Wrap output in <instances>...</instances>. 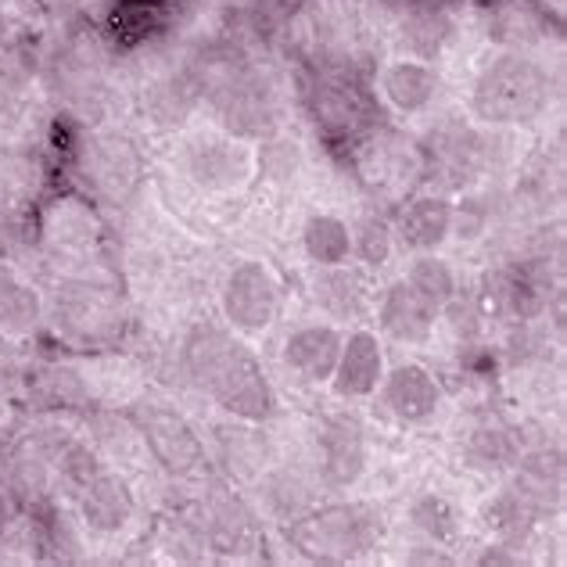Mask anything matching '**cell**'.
Instances as JSON below:
<instances>
[{
    "label": "cell",
    "instance_id": "9",
    "mask_svg": "<svg viewBox=\"0 0 567 567\" xmlns=\"http://www.w3.org/2000/svg\"><path fill=\"white\" fill-rule=\"evenodd\" d=\"M381 406L395 416L399 424H427L442 406V388L424 367L402 363L381 381Z\"/></svg>",
    "mask_w": 567,
    "mask_h": 567
},
{
    "label": "cell",
    "instance_id": "17",
    "mask_svg": "<svg viewBox=\"0 0 567 567\" xmlns=\"http://www.w3.org/2000/svg\"><path fill=\"white\" fill-rule=\"evenodd\" d=\"M381 94L402 115H416L439 97V76L421 62H395L381 76Z\"/></svg>",
    "mask_w": 567,
    "mask_h": 567
},
{
    "label": "cell",
    "instance_id": "13",
    "mask_svg": "<svg viewBox=\"0 0 567 567\" xmlns=\"http://www.w3.org/2000/svg\"><path fill=\"white\" fill-rule=\"evenodd\" d=\"M76 496H80L83 525L97 535H118L133 520V514H137V499H133L130 482L112 471H101Z\"/></svg>",
    "mask_w": 567,
    "mask_h": 567
},
{
    "label": "cell",
    "instance_id": "3",
    "mask_svg": "<svg viewBox=\"0 0 567 567\" xmlns=\"http://www.w3.org/2000/svg\"><path fill=\"white\" fill-rule=\"evenodd\" d=\"M381 535L378 517L360 503H338L309 517H295L291 539L309 560L341 564L363 557Z\"/></svg>",
    "mask_w": 567,
    "mask_h": 567
},
{
    "label": "cell",
    "instance_id": "15",
    "mask_svg": "<svg viewBox=\"0 0 567 567\" xmlns=\"http://www.w3.org/2000/svg\"><path fill=\"white\" fill-rule=\"evenodd\" d=\"M453 205L439 194H424V198H410L399 208L392 234H399V241L413 251H435L453 234Z\"/></svg>",
    "mask_w": 567,
    "mask_h": 567
},
{
    "label": "cell",
    "instance_id": "4",
    "mask_svg": "<svg viewBox=\"0 0 567 567\" xmlns=\"http://www.w3.org/2000/svg\"><path fill=\"white\" fill-rule=\"evenodd\" d=\"M130 421L137 424L144 450H152L169 474H198L205 464V442L198 439V431L190 427V421L166 406V402H141L133 406Z\"/></svg>",
    "mask_w": 567,
    "mask_h": 567
},
{
    "label": "cell",
    "instance_id": "2",
    "mask_svg": "<svg viewBox=\"0 0 567 567\" xmlns=\"http://www.w3.org/2000/svg\"><path fill=\"white\" fill-rule=\"evenodd\" d=\"M549 101L546 72L528 58H499L474 86V112L485 123H528Z\"/></svg>",
    "mask_w": 567,
    "mask_h": 567
},
{
    "label": "cell",
    "instance_id": "28",
    "mask_svg": "<svg viewBox=\"0 0 567 567\" xmlns=\"http://www.w3.org/2000/svg\"><path fill=\"white\" fill-rule=\"evenodd\" d=\"M392 248H395V234L392 227H388L384 219L378 216H367L355 223L352 230V256L367 262V266H384L388 259H392Z\"/></svg>",
    "mask_w": 567,
    "mask_h": 567
},
{
    "label": "cell",
    "instance_id": "25",
    "mask_svg": "<svg viewBox=\"0 0 567 567\" xmlns=\"http://www.w3.org/2000/svg\"><path fill=\"white\" fill-rule=\"evenodd\" d=\"M166 19V4L162 0H115L112 8V37L123 43H137L152 37Z\"/></svg>",
    "mask_w": 567,
    "mask_h": 567
},
{
    "label": "cell",
    "instance_id": "29",
    "mask_svg": "<svg viewBox=\"0 0 567 567\" xmlns=\"http://www.w3.org/2000/svg\"><path fill=\"white\" fill-rule=\"evenodd\" d=\"M262 496H266V506L284 517V520H295V517H302L306 514V506H309V492L306 485L298 482L295 474H270L262 482Z\"/></svg>",
    "mask_w": 567,
    "mask_h": 567
},
{
    "label": "cell",
    "instance_id": "27",
    "mask_svg": "<svg viewBox=\"0 0 567 567\" xmlns=\"http://www.w3.org/2000/svg\"><path fill=\"white\" fill-rule=\"evenodd\" d=\"M410 517H413V525L435 543H453L460 535V511L445 496H435V492L416 499L410 506Z\"/></svg>",
    "mask_w": 567,
    "mask_h": 567
},
{
    "label": "cell",
    "instance_id": "33",
    "mask_svg": "<svg viewBox=\"0 0 567 567\" xmlns=\"http://www.w3.org/2000/svg\"><path fill=\"white\" fill-rule=\"evenodd\" d=\"M0 424H4V416H0Z\"/></svg>",
    "mask_w": 567,
    "mask_h": 567
},
{
    "label": "cell",
    "instance_id": "23",
    "mask_svg": "<svg viewBox=\"0 0 567 567\" xmlns=\"http://www.w3.org/2000/svg\"><path fill=\"white\" fill-rule=\"evenodd\" d=\"M406 284L424 298V302L435 306L439 312L456 298V274H453V266L445 262V259H439V256H431V251H424L421 259H413L410 274H406Z\"/></svg>",
    "mask_w": 567,
    "mask_h": 567
},
{
    "label": "cell",
    "instance_id": "19",
    "mask_svg": "<svg viewBox=\"0 0 567 567\" xmlns=\"http://www.w3.org/2000/svg\"><path fill=\"white\" fill-rule=\"evenodd\" d=\"M302 245L306 256L317 266H341L352 256V230L346 219H338L331 213H317L306 219Z\"/></svg>",
    "mask_w": 567,
    "mask_h": 567
},
{
    "label": "cell",
    "instance_id": "10",
    "mask_svg": "<svg viewBox=\"0 0 567 567\" xmlns=\"http://www.w3.org/2000/svg\"><path fill=\"white\" fill-rule=\"evenodd\" d=\"M384 381V349L374 331H352L341 338V352L334 363V395L338 399H367L378 395Z\"/></svg>",
    "mask_w": 567,
    "mask_h": 567
},
{
    "label": "cell",
    "instance_id": "18",
    "mask_svg": "<svg viewBox=\"0 0 567 567\" xmlns=\"http://www.w3.org/2000/svg\"><path fill=\"white\" fill-rule=\"evenodd\" d=\"M312 298H317L331 317L349 320V317H360V312L367 309L370 288L355 270H346V262L320 266V277L312 280Z\"/></svg>",
    "mask_w": 567,
    "mask_h": 567
},
{
    "label": "cell",
    "instance_id": "20",
    "mask_svg": "<svg viewBox=\"0 0 567 567\" xmlns=\"http://www.w3.org/2000/svg\"><path fill=\"white\" fill-rule=\"evenodd\" d=\"M259 539L256 517L237 499H223L208 511V543H213L219 554H245Z\"/></svg>",
    "mask_w": 567,
    "mask_h": 567
},
{
    "label": "cell",
    "instance_id": "1",
    "mask_svg": "<svg viewBox=\"0 0 567 567\" xmlns=\"http://www.w3.org/2000/svg\"><path fill=\"white\" fill-rule=\"evenodd\" d=\"M181 360L190 384L213 395L237 421L259 424L274 413V388L259 355L230 331L213 323L194 327L184 341Z\"/></svg>",
    "mask_w": 567,
    "mask_h": 567
},
{
    "label": "cell",
    "instance_id": "14",
    "mask_svg": "<svg viewBox=\"0 0 567 567\" xmlns=\"http://www.w3.org/2000/svg\"><path fill=\"white\" fill-rule=\"evenodd\" d=\"M341 352V334L331 323H306L284 338V363L302 381H331Z\"/></svg>",
    "mask_w": 567,
    "mask_h": 567
},
{
    "label": "cell",
    "instance_id": "11",
    "mask_svg": "<svg viewBox=\"0 0 567 567\" xmlns=\"http://www.w3.org/2000/svg\"><path fill=\"white\" fill-rule=\"evenodd\" d=\"M312 112H317V126H323L331 141L360 137V133L374 126V109H370L367 94L346 80L320 83L312 91Z\"/></svg>",
    "mask_w": 567,
    "mask_h": 567
},
{
    "label": "cell",
    "instance_id": "31",
    "mask_svg": "<svg viewBox=\"0 0 567 567\" xmlns=\"http://www.w3.org/2000/svg\"><path fill=\"white\" fill-rule=\"evenodd\" d=\"M8 528V496H4V488H0V535H4Z\"/></svg>",
    "mask_w": 567,
    "mask_h": 567
},
{
    "label": "cell",
    "instance_id": "12",
    "mask_svg": "<svg viewBox=\"0 0 567 567\" xmlns=\"http://www.w3.org/2000/svg\"><path fill=\"white\" fill-rule=\"evenodd\" d=\"M435 320H439V309L424 302L406 280H395L378 306L381 331L392 341H399V346H427V341L435 338Z\"/></svg>",
    "mask_w": 567,
    "mask_h": 567
},
{
    "label": "cell",
    "instance_id": "5",
    "mask_svg": "<svg viewBox=\"0 0 567 567\" xmlns=\"http://www.w3.org/2000/svg\"><path fill=\"white\" fill-rule=\"evenodd\" d=\"M280 312V284L259 259L237 262L223 284V317L241 334H262Z\"/></svg>",
    "mask_w": 567,
    "mask_h": 567
},
{
    "label": "cell",
    "instance_id": "30",
    "mask_svg": "<svg viewBox=\"0 0 567 567\" xmlns=\"http://www.w3.org/2000/svg\"><path fill=\"white\" fill-rule=\"evenodd\" d=\"M471 460H474V467H506L517 460V442L511 431H503V427L474 431Z\"/></svg>",
    "mask_w": 567,
    "mask_h": 567
},
{
    "label": "cell",
    "instance_id": "24",
    "mask_svg": "<svg viewBox=\"0 0 567 567\" xmlns=\"http://www.w3.org/2000/svg\"><path fill=\"white\" fill-rule=\"evenodd\" d=\"M94 445L97 453L118 460V464H137L141 450H144V439L133 421L118 413H97L94 416Z\"/></svg>",
    "mask_w": 567,
    "mask_h": 567
},
{
    "label": "cell",
    "instance_id": "7",
    "mask_svg": "<svg viewBox=\"0 0 567 567\" xmlns=\"http://www.w3.org/2000/svg\"><path fill=\"white\" fill-rule=\"evenodd\" d=\"M317 453H320V474L331 488H349L360 482L367 467V439L363 424L349 413L327 416L317 431Z\"/></svg>",
    "mask_w": 567,
    "mask_h": 567
},
{
    "label": "cell",
    "instance_id": "22",
    "mask_svg": "<svg viewBox=\"0 0 567 567\" xmlns=\"http://www.w3.org/2000/svg\"><path fill=\"white\" fill-rule=\"evenodd\" d=\"M43 234L58 241L62 248H83L94 241L97 234V219H94V208L86 202H58L51 208L48 223H43Z\"/></svg>",
    "mask_w": 567,
    "mask_h": 567
},
{
    "label": "cell",
    "instance_id": "21",
    "mask_svg": "<svg viewBox=\"0 0 567 567\" xmlns=\"http://www.w3.org/2000/svg\"><path fill=\"white\" fill-rule=\"evenodd\" d=\"M29 388H33V395L48 410H76V406H83L86 399H91V388H86V381L69 367L37 370L33 381H29Z\"/></svg>",
    "mask_w": 567,
    "mask_h": 567
},
{
    "label": "cell",
    "instance_id": "26",
    "mask_svg": "<svg viewBox=\"0 0 567 567\" xmlns=\"http://www.w3.org/2000/svg\"><path fill=\"white\" fill-rule=\"evenodd\" d=\"M86 173H91L94 187L101 190H126L133 184V155L126 152V144H94L86 152Z\"/></svg>",
    "mask_w": 567,
    "mask_h": 567
},
{
    "label": "cell",
    "instance_id": "16",
    "mask_svg": "<svg viewBox=\"0 0 567 567\" xmlns=\"http://www.w3.org/2000/svg\"><path fill=\"white\" fill-rule=\"evenodd\" d=\"M43 312H48V306H43L33 284L14 270L11 262H0V334L8 338L37 334Z\"/></svg>",
    "mask_w": 567,
    "mask_h": 567
},
{
    "label": "cell",
    "instance_id": "6",
    "mask_svg": "<svg viewBox=\"0 0 567 567\" xmlns=\"http://www.w3.org/2000/svg\"><path fill=\"white\" fill-rule=\"evenodd\" d=\"M54 323L76 341H104L118 331L123 312L112 288L91 280H65L54 291Z\"/></svg>",
    "mask_w": 567,
    "mask_h": 567
},
{
    "label": "cell",
    "instance_id": "8",
    "mask_svg": "<svg viewBox=\"0 0 567 567\" xmlns=\"http://www.w3.org/2000/svg\"><path fill=\"white\" fill-rule=\"evenodd\" d=\"M184 169L205 190H230L251 176V152L227 137H198L184 152Z\"/></svg>",
    "mask_w": 567,
    "mask_h": 567
},
{
    "label": "cell",
    "instance_id": "32",
    "mask_svg": "<svg viewBox=\"0 0 567 567\" xmlns=\"http://www.w3.org/2000/svg\"><path fill=\"white\" fill-rule=\"evenodd\" d=\"M416 4H431V0H416Z\"/></svg>",
    "mask_w": 567,
    "mask_h": 567
}]
</instances>
